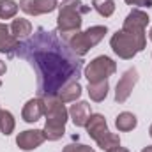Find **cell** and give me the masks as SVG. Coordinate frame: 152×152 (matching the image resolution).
Instances as JSON below:
<instances>
[{
    "label": "cell",
    "mask_w": 152,
    "mask_h": 152,
    "mask_svg": "<svg viewBox=\"0 0 152 152\" xmlns=\"http://www.w3.org/2000/svg\"><path fill=\"white\" fill-rule=\"evenodd\" d=\"M16 57L25 58L37 76V97H57L64 85L80 78L83 57L60 39L57 30L37 28L34 36L18 44Z\"/></svg>",
    "instance_id": "1"
},
{
    "label": "cell",
    "mask_w": 152,
    "mask_h": 152,
    "mask_svg": "<svg viewBox=\"0 0 152 152\" xmlns=\"http://www.w3.org/2000/svg\"><path fill=\"white\" fill-rule=\"evenodd\" d=\"M149 20H151L149 14L140 9H133L126 16L122 30H117L110 39V44H112L115 55H118L124 60H129L136 53L145 50L147 46L145 28L149 25Z\"/></svg>",
    "instance_id": "2"
},
{
    "label": "cell",
    "mask_w": 152,
    "mask_h": 152,
    "mask_svg": "<svg viewBox=\"0 0 152 152\" xmlns=\"http://www.w3.org/2000/svg\"><path fill=\"white\" fill-rule=\"evenodd\" d=\"M90 12V7L85 5L81 0H64L58 5V18H57V32L60 37L80 32L81 28V16Z\"/></svg>",
    "instance_id": "3"
},
{
    "label": "cell",
    "mask_w": 152,
    "mask_h": 152,
    "mask_svg": "<svg viewBox=\"0 0 152 152\" xmlns=\"http://www.w3.org/2000/svg\"><path fill=\"white\" fill-rule=\"evenodd\" d=\"M42 101H44V117H46V124L42 129L44 136L50 142H57L66 133V122L69 112L66 110L64 103L58 97H46Z\"/></svg>",
    "instance_id": "4"
},
{
    "label": "cell",
    "mask_w": 152,
    "mask_h": 152,
    "mask_svg": "<svg viewBox=\"0 0 152 152\" xmlns=\"http://www.w3.org/2000/svg\"><path fill=\"white\" fill-rule=\"evenodd\" d=\"M106 34H108V28L104 25H94V27H88L85 32H75V34L64 36V37H60V39L66 41V44L75 51L76 55L83 57L96 44H99Z\"/></svg>",
    "instance_id": "5"
},
{
    "label": "cell",
    "mask_w": 152,
    "mask_h": 152,
    "mask_svg": "<svg viewBox=\"0 0 152 152\" xmlns=\"http://www.w3.org/2000/svg\"><path fill=\"white\" fill-rule=\"evenodd\" d=\"M87 127V133L88 136L103 149V151H110L117 145H120V138L118 134L112 133L108 129V124H106V118L103 117L101 113H92L88 122L85 124Z\"/></svg>",
    "instance_id": "6"
},
{
    "label": "cell",
    "mask_w": 152,
    "mask_h": 152,
    "mask_svg": "<svg viewBox=\"0 0 152 152\" xmlns=\"http://www.w3.org/2000/svg\"><path fill=\"white\" fill-rule=\"evenodd\" d=\"M115 71H117V64L110 57L101 55V57H96L92 62H88V66L85 67V78L88 80V83H97V81L108 80Z\"/></svg>",
    "instance_id": "7"
},
{
    "label": "cell",
    "mask_w": 152,
    "mask_h": 152,
    "mask_svg": "<svg viewBox=\"0 0 152 152\" xmlns=\"http://www.w3.org/2000/svg\"><path fill=\"white\" fill-rule=\"evenodd\" d=\"M136 81H138V69H136V67L127 69L124 75L120 76V80H118V83H117V88H115V101H117V103L127 101V97L131 96V92H133Z\"/></svg>",
    "instance_id": "8"
},
{
    "label": "cell",
    "mask_w": 152,
    "mask_h": 152,
    "mask_svg": "<svg viewBox=\"0 0 152 152\" xmlns=\"http://www.w3.org/2000/svg\"><path fill=\"white\" fill-rule=\"evenodd\" d=\"M20 9L30 16H39V14H48L58 7L57 0H20Z\"/></svg>",
    "instance_id": "9"
},
{
    "label": "cell",
    "mask_w": 152,
    "mask_h": 152,
    "mask_svg": "<svg viewBox=\"0 0 152 152\" xmlns=\"http://www.w3.org/2000/svg\"><path fill=\"white\" fill-rule=\"evenodd\" d=\"M46 140L42 129H27L16 136V143L21 151H34Z\"/></svg>",
    "instance_id": "10"
},
{
    "label": "cell",
    "mask_w": 152,
    "mask_h": 152,
    "mask_svg": "<svg viewBox=\"0 0 152 152\" xmlns=\"http://www.w3.org/2000/svg\"><path fill=\"white\" fill-rule=\"evenodd\" d=\"M44 115V101L41 97H34L30 101L25 103L23 110H21V117L25 122L32 124V122H37L39 118Z\"/></svg>",
    "instance_id": "11"
},
{
    "label": "cell",
    "mask_w": 152,
    "mask_h": 152,
    "mask_svg": "<svg viewBox=\"0 0 152 152\" xmlns=\"http://www.w3.org/2000/svg\"><path fill=\"white\" fill-rule=\"evenodd\" d=\"M20 41L11 34V28L4 23H0V53H5L7 57H14L18 50Z\"/></svg>",
    "instance_id": "12"
},
{
    "label": "cell",
    "mask_w": 152,
    "mask_h": 152,
    "mask_svg": "<svg viewBox=\"0 0 152 152\" xmlns=\"http://www.w3.org/2000/svg\"><path fill=\"white\" fill-rule=\"evenodd\" d=\"M69 115H71V120H73V124H75L76 127H85V124L88 122V118L92 115L90 104L85 103V101H78L76 104L71 106Z\"/></svg>",
    "instance_id": "13"
},
{
    "label": "cell",
    "mask_w": 152,
    "mask_h": 152,
    "mask_svg": "<svg viewBox=\"0 0 152 152\" xmlns=\"http://www.w3.org/2000/svg\"><path fill=\"white\" fill-rule=\"evenodd\" d=\"M80 96H81V85L78 83V80H75V81H69L67 85H64L57 97L62 103H73L76 99H80Z\"/></svg>",
    "instance_id": "14"
},
{
    "label": "cell",
    "mask_w": 152,
    "mask_h": 152,
    "mask_svg": "<svg viewBox=\"0 0 152 152\" xmlns=\"http://www.w3.org/2000/svg\"><path fill=\"white\" fill-rule=\"evenodd\" d=\"M11 34L18 41L30 37V34H32V23L28 20H25V18H16L12 21V25H11Z\"/></svg>",
    "instance_id": "15"
},
{
    "label": "cell",
    "mask_w": 152,
    "mask_h": 152,
    "mask_svg": "<svg viewBox=\"0 0 152 152\" xmlns=\"http://www.w3.org/2000/svg\"><path fill=\"white\" fill-rule=\"evenodd\" d=\"M108 90H110L108 80H103V81H97V83H88V96L96 103L104 101L106 96H108Z\"/></svg>",
    "instance_id": "16"
},
{
    "label": "cell",
    "mask_w": 152,
    "mask_h": 152,
    "mask_svg": "<svg viewBox=\"0 0 152 152\" xmlns=\"http://www.w3.org/2000/svg\"><path fill=\"white\" fill-rule=\"evenodd\" d=\"M136 124H138L136 117L133 113H129V112H122V113L117 115V118H115V126H117V129L122 131V133L133 131V129L136 127Z\"/></svg>",
    "instance_id": "17"
},
{
    "label": "cell",
    "mask_w": 152,
    "mask_h": 152,
    "mask_svg": "<svg viewBox=\"0 0 152 152\" xmlns=\"http://www.w3.org/2000/svg\"><path fill=\"white\" fill-rule=\"evenodd\" d=\"M14 126H16V122H14L12 113L7 112V110H0V131L5 136H9L14 131Z\"/></svg>",
    "instance_id": "18"
},
{
    "label": "cell",
    "mask_w": 152,
    "mask_h": 152,
    "mask_svg": "<svg viewBox=\"0 0 152 152\" xmlns=\"http://www.w3.org/2000/svg\"><path fill=\"white\" fill-rule=\"evenodd\" d=\"M18 9H20V5L14 0H0V20L14 18Z\"/></svg>",
    "instance_id": "19"
},
{
    "label": "cell",
    "mask_w": 152,
    "mask_h": 152,
    "mask_svg": "<svg viewBox=\"0 0 152 152\" xmlns=\"http://www.w3.org/2000/svg\"><path fill=\"white\" fill-rule=\"evenodd\" d=\"M92 7L103 16V18H110L115 12V2L113 0H94Z\"/></svg>",
    "instance_id": "20"
},
{
    "label": "cell",
    "mask_w": 152,
    "mask_h": 152,
    "mask_svg": "<svg viewBox=\"0 0 152 152\" xmlns=\"http://www.w3.org/2000/svg\"><path fill=\"white\" fill-rule=\"evenodd\" d=\"M62 152H96V151L88 145H83V143H69V145L64 147Z\"/></svg>",
    "instance_id": "21"
},
{
    "label": "cell",
    "mask_w": 152,
    "mask_h": 152,
    "mask_svg": "<svg viewBox=\"0 0 152 152\" xmlns=\"http://www.w3.org/2000/svg\"><path fill=\"white\" fill-rule=\"evenodd\" d=\"M129 5H140V7H152V0H124Z\"/></svg>",
    "instance_id": "22"
},
{
    "label": "cell",
    "mask_w": 152,
    "mask_h": 152,
    "mask_svg": "<svg viewBox=\"0 0 152 152\" xmlns=\"http://www.w3.org/2000/svg\"><path fill=\"white\" fill-rule=\"evenodd\" d=\"M106 152H129L127 149H124V147H120V145H117V147H113V149H110V151Z\"/></svg>",
    "instance_id": "23"
},
{
    "label": "cell",
    "mask_w": 152,
    "mask_h": 152,
    "mask_svg": "<svg viewBox=\"0 0 152 152\" xmlns=\"http://www.w3.org/2000/svg\"><path fill=\"white\" fill-rule=\"evenodd\" d=\"M5 71H7V67H5V64H4V62L0 60V76L5 75Z\"/></svg>",
    "instance_id": "24"
},
{
    "label": "cell",
    "mask_w": 152,
    "mask_h": 152,
    "mask_svg": "<svg viewBox=\"0 0 152 152\" xmlns=\"http://www.w3.org/2000/svg\"><path fill=\"white\" fill-rule=\"evenodd\" d=\"M142 152H152V145H149V147H145V149H143Z\"/></svg>",
    "instance_id": "25"
},
{
    "label": "cell",
    "mask_w": 152,
    "mask_h": 152,
    "mask_svg": "<svg viewBox=\"0 0 152 152\" xmlns=\"http://www.w3.org/2000/svg\"><path fill=\"white\" fill-rule=\"evenodd\" d=\"M149 134H151V138H152V124H151V127H149Z\"/></svg>",
    "instance_id": "26"
},
{
    "label": "cell",
    "mask_w": 152,
    "mask_h": 152,
    "mask_svg": "<svg viewBox=\"0 0 152 152\" xmlns=\"http://www.w3.org/2000/svg\"><path fill=\"white\" fill-rule=\"evenodd\" d=\"M149 37H151V41H152V28H151V32H149Z\"/></svg>",
    "instance_id": "27"
},
{
    "label": "cell",
    "mask_w": 152,
    "mask_h": 152,
    "mask_svg": "<svg viewBox=\"0 0 152 152\" xmlns=\"http://www.w3.org/2000/svg\"><path fill=\"white\" fill-rule=\"evenodd\" d=\"M0 87H2V80H0Z\"/></svg>",
    "instance_id": "28"
}]
</instances>
